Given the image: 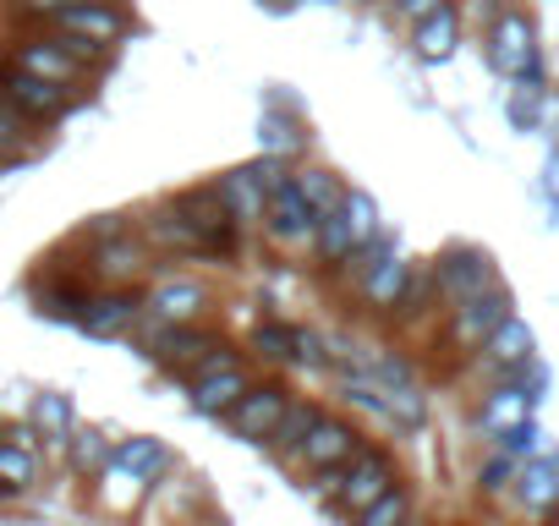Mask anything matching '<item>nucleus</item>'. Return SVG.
I'll return each mask as SVG.
<instances>
[{
  "mask_svg": "<svg viewBox=\"0 0 559 526\" xmlns=\"http://www.w3.org/2000/svg\"><path fill=\"white\" fill-rule=\"evenodd\" d=\"M7 61L23 67V72H34V77H45V83H56V88H78V94H83V83L105 67V56H94L88 45L61 39V34H50V28H28V34L12 45Z\"/></svg>",
  "mask_w": 559,
  "mask_h": 526,
  "instance_id": "obj_1",
  "label": "nucleus"
},
{
  "mask_svg": "<svg viewBox=\"0 0 559 526\" xmlns=\"http://www.w3.org/2000/svg\"><path fill=\"white\" fill-rule=\"evenodd\" d=\"M346 270H357V297H362V308L368 313H379V319H395V308H401V297H406V280H412V263L401 258V247H395V236L384 230L373 247H362Z\"/></svg>",
  "mask_w": 559,
  "mask_h": 526,
  "instance_id": "obj_2",
  "label": "nucleus"
},
{
  "mask_svg": "<svg viewBox=\"0 0 559 526\" xmlns=\"http://www.w3.org/2000/svg\"><path fill=\"white\" fill-rule=\"evenodd\" d=\"M428 270H433V286H439V302H444V313L499 286L493 258H488L483 247H472V241H450V247H444V252L428 263Z\"/></svg>",
  "mask_w": 559,
  "mask_h": 526,
  "instance_id": "obj_3",
  "label": "nucleus"
},
{
  "mask_svg": "<svg viewBox=\"0 0 559 526\" xmlns=\"http://www.w3.org/2000/svg\"><path fill=\"white\" fill-rule=\"evenodd\" d=\"M483 56H488V67L499 72V77H521L526 67H537L543 61V45H537V17L526 12V7H504L488 28H483Z\"/></svg>",
  "mask_w": 559,
  "mask_h": 526,
  "instance_id": "obj_4",
  "label": "nucleus"
},
{
  "mask_svg": "<svg viewBox=\"0 0 559 526\" xmlns=\"http://www.w3.org/2000/svg\"><path fill=\"white\" fill-rule=\"evenodd\" d=\"M78 99H83L78 88H56V83H45V77H34V72H23L12 61H0V105H12L28 127L61 121Z\"/></svg>",
  "mask_w": 559,
  "mask_h": 526,
  "instance_id": "obj_5",
  "label": "nucleus"
},
{
  "mask_svg": "<svg viewBox=\"0 0 559 526\" xmlns=\"http://www.w3.org/2000/svg\"><path fill=\"white\" fill-rule=\"evenodd\" d=\"M192 230H198V241H203V258H236V241H241V225L225 214V203H219V192L214 187H187V192H176V198H165Z\"/></svg>",
  "mask_w": 559,
  "mask_h": 526,
  "instance_id": "obj_6",
  "label": "nucleus"
},
{
  "mask_svg": "<svg viewBox=\"0 0 559 526\" xmlns=\"http://www.w3.org/2000/svg\"><path fill=\"white\" fill-rule=\"evenodd\" d=\"M127 28H132V17L116 7V0H78L72 12H61V17L50 23V34L78 39V45H88L94 56H110V50L127 39Z\"/></svg>",
  "mask_w": 559,
  "mask_h": 526,
  "instance_id": "obj_7",
  "label": "nucleus"
},
{
  "mask_svg": "<svg viewBox=\"0 0 559 526\" xmlns=\"http://www.w3.org/2000/svg\"><path fill=\"white\" fill-rule=\"evenodd\" d=\"M510 313H515L510 286H493V291H483V297H472V302H461V308L444 313V340H450L455 351H483L488 335H493Z\"/></svg>",
  "mask_w": 559,
  "mask_h": 526,
  "instance_id": "obj_8",
  "label": "nucleus"
},
{
  "mask_svg": "<svg viewBox=\"0 0 559 526\" xmlns=\"http://www.w3.org/2000/svg\"><path fill=\"white\" fill-rule=\"evenodd\" d=\"M390 488H401V461L390 455V450H379V444H368L352 466H346V477H341V488H335V504L346 510V515H362L373 499H384Z\"/></svg>",
  "mask_w": 559,
  "mask_h": 526,
  "instance_id": "obj_9",
  "label": "nucleus"
},
{
  "mask_svg": "<svg viewBox=\"0 0 559 526\" xmlns=\"http://www.w3.org/2000/svg\"><path fill=\"white\" fill-rule=\"evenodd\" d=\"M362 450H368V444H362V428H357L352 417H330V411H324L319 428L308 433L297 466H302L308 477H324V471H346Z\"/></svg>",
  "mask_w": 559,
  "mask_h": 526,
  "instance_id": "obj_10",
  "label": "nucleus"
},
{
  "mask_svg": "<svg viewBox=\"0 0 559 526\" xmlns=\"http://www.w3.org/2000/svg\"><path fill=\"white\" fill-rule=\"evenodd\" d=\"M286 406H292V384H286V379H258V384L236 401V411H230L225 422H230V433H236L241 444H269V433L280 428V417H286Z\"/></svg>",
  "mask_w": 559,
  "mask_h": 526,
  "instance_id": "obj_11",
  "label": "nucleus"
},
{
  "mask_svg": "<svg viewBox=\"0 0 559 526\" xmlns=\"http://www.w3.org/2000/svg\"><path fill=\"white\" fill-rule=\"evenodd\" d=\"M280 252H302V247H313V230H319V214L308 208V198L297 192V181H286L280 192H269V203H263V225H258Z\"/></svg>",
  "mask_w": 559,
  "mask_h": 526,
  "instance_id": "obj_12",
  "label": "nucleus"
},
{
  "mask_svg": "<svg viewBox=\"0 0 559 526\" xmlns=\"http://www.w3.org/2000/svg\"><path fill=\"white\" fill-rule=\"evenodd\" d=\"M143 313H148V302H143L138 286H99V291L88 297V313L78 319V330H83L88 340H121V335L138 330Z\"/></svg>",
  "mask_w": 559,
  "mask_h": 526,
  "instance_id": "obj_13",
  "label": "nucleus"
},
{
  "mask_svg": "<svg viewBox=\"0 0 559 526\" xmlns=\"http://www.w3.org/2000/svg\"><path fill=\"white\" fill-rule=\"evenodd\" d=\"M219 346H225V335H214V330H203V324H159V330L148 335V357H154L165 373H181V379H192L198 362H203L209 351H219Z\"/></svg>",
  "mask_w": 559,
  "mask_h": 526,
  "instance_id": "obj_14",
  "label": "nucleus"
},
{
  "mask_svg": "<svg viewBox=\"0 0 559 526\" xmlns=\"http://www.w3.org/2000/svg\"><path fill=\"white\" fill-rule=\"evenodd\" d=\"M258 154L263 159H280V165H297L308 154V121L286 105V99H274L258 121Z\"/></svg>",
  "mask_w": 559,
  "mask_h": 526,
  "instance_id": "obj_15",
  "label": "nucleus"
},
{
  "mask_svg": "<svg viewBox=\"0 0 559 526\" xmlns=\"http://www.w3.org/2000/svg\"><path fill=\"white\" fill-rule=\"evenodd\" d=\"M532 411H537V401L521 390V384H493L483 401H477V411H472V428L493 444V439H504L510 428H521V422H532Z\"/></svg>",
  "mask_w": 559,
  "mask_h": 526,
  "instance_id": "obj_16",
  "label": "nucleus"
},
{
  "mask_svg": "<svg viewBox=\"0 0 559 526\" xmlns=\"http://www.w3.org/2000/svg\"><path fill=\"white\" fill-rule=\"evenodd\" d=\"M477 357L488 362L493 379H510V373H521L526 362H537V335H532V324H526L521 313H510V319L488 335V346H483Z\"/></svg>",
  "mask_w": 559,
  "mask_h": 526,
  "instance_id": "obj_17",
  "label": "nucleus"
},
{
  "mask_svg": "<svg viewBox=\"0 0 559 526\" xmlns=\"http://www.w3.org/2000/svg\"><path fill=\"white\" fill-rule=\"evenodd\" d=\"M461 28H466V12H461V0H450V7H439L433 17H423L417 28H412V50H417V61H428V67H444L455 50H461Z\"/></svg>",
  "mask_w": 559,
  "mask_h": 526,
  "instance_id": "obj_18",
  "label": "nucleus"
},
{
  "mask_svg": "<svg viewBox=\"0 0 559 526\" xmlns=\"http://www.w3.org/2000/svg\"><path fill=\"white\" fill-rule=\"evenodd\" d=\"M143 302H148L154 324H198V319L214 308L209 286H198V280H159Z\"/></svg>",
  "mask_w": 559,
  "mask_h": 526,
  "instance_id": "obj_19",
  "label": "nucleus"
},
{
  "mask_svg": "<svg viewBox=\"0 0 559 526\" xmlns=\"http://www.w3.org/2000/svg\"><path fill=\"white\" fill-rule=\"evenodd\" d=\"M252 384H258V379L247 373V362H236V368H225V373L192 379V384H187V401H192V411H198V417H230V411H236V401H241Z\"/></svg>",
  "mask_w": 559,
  "mask_h": 526,
  "instance_id": "obj_20",
  "label": "nucleus"
},
{
  "mask_svg": "<svg viewBox=\"0 0 559 526\" xmlns=\"http://www.w3.org/2000/svg\"><path fill=\"white\" fill-rule=\"evenodd\" d=\"M214 192H219L225 214H230V219H236L241 230L263 225V203H269V187L258 181V170H252V165H236V170H225V176L214 181Z\"/></svg>",
  "mask_w": 559,
  "mask_h": 526,
  "instance_id": "obj_21",
  "label": "nucleus"
},
{
  "mask_svg": "<svg viewBox=\"0 0 559 526\" xmlns=\"http://www.w3.org/2000/svg\"><path fill=\"white\" fill-rule=\"evenodd\" d=\"M510 499H515L526 515H548V510H559V455H532V461L515 471Z\"/></svg>",
  "mask_w": 559,
  "mask_h": 526,
  "instance_id": "obj_22",
  "label": "nucleus"
},
{
  "mask_svg": "<svg viewBox=\"0 0 559 526\" xmlns=\"http://www.w3.org/2000/svg\"><path fill=\"white\" fill-rule=\"evenodd\" d=\"M319 417H324V406L319 401H308V395H292V406H286V417H280V428L269 433V455L274 461H292L297 466V455H302V444H308V433L319 428Z\"/></svg>",
  "mask_w": 559,
  "mask_h": 526,
  "instance_id": "obj_23",
  "label": "nucleus"
},
{
  "mask_svg": "<svg viewBox=\"0 0 559 526\" xmlns=\"http://www.w3.org/2000/svg\"><path fill=\"white\" fill-rule=\"evenodd\" d=\"M88 280H61V275H50V280H39L34 286V313L39 319H56V324H78L83 313H88Z\"/></svg>",
  "mask_w": 559,
  "mask_h": 526,
  "instance_id": "obj_24",
  "label": "nucleus"
},
{
  "mask_svg": "<svg viewBox=\"0 0 559 526\" xmlns=\"http://www.w3.org/2000/svg\"><path fill=\"white\" fill-rule=\"evenodd\" d=\"M143 236L159 247V252H181V258H203V241H198V230L170 208V203H159L154 214H143Z\"/></svg>",
  "mask_w": 559,
  "mask_h": 526,
  "instance_id": "obj_25",
  "label": "nucleus"
},
{
  "mask_svg": "<svg viewBox=\"0 0 559 526\" xmlns=\"http://www.w3.org/2000/svg\"><path fill=\"white\" fill-rule=\"evenodd\" d=\"M143 258H148V252H143V241H138V236H110V241H99V247H94V263H88V270H94V275H105L110 286H127V280L143 270Z\"/></svg>",
  "mask_w": 559,
  "mask_h": 526,
  "instance_id": "obj_26",
  "label": "nucleus"
},
{
  "mask_svg": "<svg viewBox=\"0 0 559 526\" xmlns=\"http://www.w3.org/2000/svg\"><path fill=\"white\" fill-rule=\"evenodd\" d=\"M292 181H297V192L308 198V208H313L319 219L341 214V203H346V181H341L335 170H324V165H292Z\"/></svg>",
  "mask_w": 559,
  "mask_h": 526,
  "instance_id": "obj_27",
  "label": "nucleus"
},
{
  "mask_svg": "<svg viewBox=\"0 0 559 526\" xmlns=\"http://www.w3.org/2000/svg\"><path fill=\"white\" fill-rule=\"evenodd\" d=\"M116 466H127V471L143 477V482H159L176 461H170V444H165V439L138 433V439H121V444H116Z\"/></svg>",
  "mask_w": 559,
  "mask_h": 526,
  "instance_id": "obj_28",
  "label": "nucleus"
},
{
  "mask_svg": "<svg viewBox=\"0 0 559 526\" xmlns=\"http://www.w3.org/2000/svg\"><path fill=\"white\" fill-rule=\"evenodd\" d=\"M439 308H444V302H439L433 270H428V263H412V280H406V297H401V308H395V324H428Z\"/></svg>",
  "mask_w": 559,
  "mask_h": 526,
  "instance_id": "obj_29",
  "label": "nucleus"
},
{
  "mask_svg": "<svg viewBox=\"0 0 559 526\" xmlns=\"http://www.w3.org/2000/svg\"><path fill=\"white\" fill-rule=\"evenodd\" d=\"M341 219H346V230H352V241H357V252H362V247H373V241L384 236V219H379V203H373V192H362V187H346V203H341Z\"/></svg>",
  "mask_w": 559,
  "mask_h": 526,
  "instance_id": "obj_30",
  "label": "nucleus"
},
{
  "mask_svg": "<svg viewBox=\"0 0 559 526\" xmlns=\"http://www.w3.org/2000/svg\"><path fill=\"white\" fill-rule=\"evenodd\" d=\"M28 422H34V433H45V439L67 444V439H72V428H78V411H72V401H67V395L45 390V395H34Z\"/></svg>",
  "mask_w": 559,
  "mask_h": 526,
  "instance_id": "obj_31",
  "label": "nucleus"
},
{
  "mask_svg": "<svg viewBox=\"0 0 559 526\" xmlns=\"http://www.w3.org/2000/svg\"><path fill=\"white\" fill-rule=\"evenodd\" d=\"M313 258H319V270H346V263L357 258V241H352V230H346L341 214L319 219V230H313Z\"/></svg>",
  "mask_w": 559,
  "mask_h": 526,
  "instance_id": "obj_32",
  "label": "nucleus"
},
{
  "mask_svg": "<svg viewBox=\"0 0 559 526\" xmlns=\"http://www.w3.org/2000/svg\"><path fill=\"white\" fill-rule=\"evenodd\" d=\"M34 477H39V455L34 450H23V444H12V439H0V493H28L34 488Z\"/></svg>",
  "mask_w": 559,
  "mask_h": 526,
  "instance_id": "obj_33",
  "label": "nucleus"
},
{
  "mask_svg": "<svg viewBox=\"0 0 559 526\" xmlns=\"http://www.w3.org/2000/svg\"><path fill=\"white\" fill-rule=\"evenodd\" d=\"M67 450H72V466H78L83 477H88V471L99 477V471H105V466L116 461V444H110L105 433H94V428H88V433H83V428H72V439H67Z\"/></svg>",
  "mask_w": 559,
  "mask_h": 526,
  "instance_id": "obj_34",
  "label": "nucleus"
},
{
  "mask_svg": "<svg viewBox=\"0 0 559 526\" xmlns=\"http://www.w3.org/2000/svg\"><path fill=\"white\" fill-rule=\"evenodd\" d=\"M406 521H412V493H406V482L390 488L384 499H373L362 515H352V526H406Z\"/></svg>",
  "mask_w": 559,
  "mask_h": 526,
  "instance_id": "obj_35",
  "label": "nucleus"
},
{
  "mask_svg": "<svg viewBox=\"0 0 559 526\" xmlns=\"http://www.w3.org/2000/svg\"><path fill=\"white\" fill-rule=\"evenodd\" d=\"M247 346H252V357H263V362H292V324H280V319H258Z\"/></svg>",
  "mask_w": 559,
  "mask_h": 526,
  "instance_id": "obj_36",
  "label": "nucleus"
},
{
  "mask_svg": "<svg viewBox=\"0 0 559 526\" xmlns=\"http://www.w3.org/2000/svg\"><path fill=\"white\" fill-rule=\"evenodd\" d=\"M99 477H105L99 499H105L110 510H132V504H138L143 493H148V482H143V477H132V471H127V466H116V461H110V466H105Z\"/></svg>",
  "mask_w": 559,
  "mask_h": 526,
  "instance_id": "obj_37",
  "label": "nucleus"
},
{
  "mask_svg": "<svg viewBox=\"0 0 559 526\" xmlns=\"http://www.w3.org/2000/svg\"><path fill=\"white\" fill-rule=\"evenodd\" d=\"M292 362H297V368H335V351H330V340H324L319 330L292 324Z\"/></svg>",
  "mask_w": 559,
  "mask_h": 526,
  "instance_id": "obj_38",
  "label": "nucleus"
},
{
  "mask_svg": "<svg viewBox=\"0 0 559 526\" xmlns=\"http://www.w3.org/2000/svg\"><path fill=\"white\" fill-rule=\"evenodd\" d=\"M515 471H521V461H510V455H499V450H493V455L477 466V493H483V499H499V493H510Z\"/></svg>",
  "mask_w": 559,
  "mask_h": 526,
  "instance_id": "obj_39",
  "label": "nucleus"
},
{
  "mask_svg": "<svg viewBox=\"0 0 559 526\" xmlns=\"http://www.w3.org/2000/svg\"><path fill=\"white\" fill-rule=\"evenodd\" d=\"M537 444H543V428H537V417H532V422H521V428H510L504 439H493V450H499V455H510V461H521V466H526L532 455H543Z\"/></svg>",
  "mask_w": 559,
  "mask_h": 526,
  "instance_id": "obj_40",
  "label": "nucleus"
},
{
  "mask_svg": "<svg viewBox=\"0 0 559 526\" xmlns=\"http://www.w3.org/2000/svg\"><path fill=\"white\" fill-rule=\"evenodd\" d=\"M28 143H34L28 121H23L12 105H0V159H23V154H28Z\"/></svg>",
  "mask_w": 559,
  "mask_h": 526,
  "instance_id": "obj_41",
  "label": "nucleus"
},
{
  "mask_svg": "<svg viewBox=\"0 0 559 526\" xmlns=\"http://www.w3.org/2000/svg\"><path fill=\"white\" fill-rule=\"evenodd\" d=\"M78 0H17V17L28 23V28H50L61 12H72Z\"/></svg>",
  "mask_w": 559,
  "mask_h": 526,
  "instance_id": "obj_42",
  "label": "nucleus"
},
{
  "mask_svg": "<svg viewBox=\"0 0 559 526\" xmlns=\"http://www.w3.org/2000/svg\"><path fill=\"white\" fill-rule=\"evenodd\" d=\"M439 7H450V0H395V12H401V17L412 23V28H417L423 17H433Z\"/></svg>",
  "mask_w": 559,
  "mask_h": 526,
  "instance_id": "obj_43",
  "label": "nucleus"
},
{
  "mask_svg": "<svg viewBox=\"0 0 559 526\" xmlns=\"http://www.w3.org/2000/svg\"><path fill=\"white\" fill-rule=\"evenodd\" d=\"M543 192H548V203L559 208V143H554L548 159H543Z\"/></svg>",
  "mask_w": 559,
  "mask_h": 526,
  "instance_id": "obj_44",
  "label": "nucleus"
},
{
  "mask_svg": "<svg viewBox=\"0 0 559 526\" xmlns=\"http://www.w3.org/2000/svg\"><path fill=\"white\" fill-rule=\"evenodd\" d=\"M258 7H263V12H297L302 0H258Z\"/></svg>",
  "mask_w": 559,
  "mask_h": 526,
  "instance_id": "obj_45",
  "label": "nucleus"
}]
</instances>
